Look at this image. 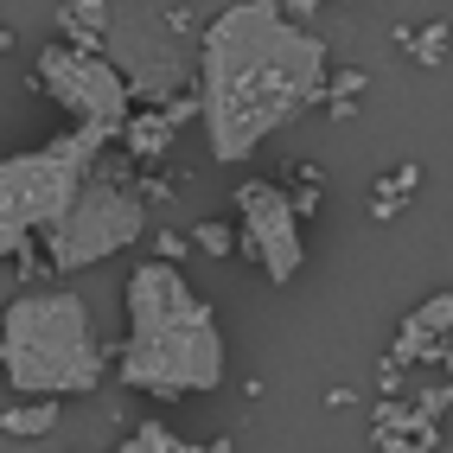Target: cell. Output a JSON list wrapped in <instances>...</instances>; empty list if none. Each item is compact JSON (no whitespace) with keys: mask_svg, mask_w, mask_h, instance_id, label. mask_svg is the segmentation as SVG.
Returning <instances> with one entry per match:
<instances>
[{"mask_svg":"<svg viewBox=\"0 0 453 453\" xmlns=\"http://www.w3.org/2000/svg\"><path fill=\"white\" fill-rule=\"evenodd\" d=\"M332 58L281 0H236L198 33V128L218 166H243L300 109L326 103Z\"/></svg>","mask_w":453,"mask_h":453,"instance_id":"obj_1","label":"cell"},{"mask_svg":"<svg viewBox=\"0 0 453 453\" xmlns=\"http://www.w3.org/2000/svg\"><path fill=\"white\" fill-rule=\"evenodd\" d=\"M122 313H128V339H122V383L141 396H204L224 383V332L218 313L198 288H186L179 262L147 256L134 275L122 281Z\"/></svg>","mask_w":453,"mask_h":453,"instance_id":"obj_2","label":"cell"},{"mask_svg":"<svg viewBox=\"0 0 453 453\" xmlns=\"http://www.w3.org/2000/svg\"><path fill=\"white\" fill-rule=\"evenodd\" d=\"M109 371V351L96 345L83 294L71 288H26L0 313V377L19 396H89Z\"/></svg>","mask_w":453,"mask_h":453,"instance_id":"obj_3","label":"cell"},{"mask_svg":"<svg viewBox=\"0 0 453 453\" xmlns=\"http://www.w3.org/2000/svg\"><path fill=\"white\" fill-rule=\"evenodd\" d=\"M96 128H71L33 154H7L0 160V262L19 256L45 224H58V211L77 198V186L96 173V154H103Z\"/></svg>","mask_w":453,"mask_h":453,"instance_id":"obj_4","label":"cell"},{"mask_svg":"<svg viewBox=\"0 0 453 453\" xmlns=\"http://www.w3.org/2000/svg\"><path fill=\"white\" fill-rule=\"evenodd\" d=\"M141 236H147V204L128 186L89 173L77 198L58 211V224H45V262L51 275H77V268H96L109 256L134 250Z\"/></svg>","mask_w":453,"mask_h":453,"instance_id":"obj_5","label":"cell"},{"mask_svg":"<svg viewBox=\"0 0 453 453\" xmlns=\"http://www.w3.org/2000/svg\"><path fill=\"white\" fill-rule=\"evenodd\" d=\"M33 77H39V89L71 115L77 128H96L109 141L122 134L128 115H134V89H128L122 65L103 58L96 45H39Z\"/></svg>","mask_w":453,"mask_h":453,"instance_id":"obj_6","label":"cell"},{"mask_svg":"<svg viewBox=\"0 0 453 453\" xmlns=\"http://www.w3.org/2000/svg\"><path fill=\"white\" fill-rule=\"evenodd\" d=\"M236 250H243L275 288H288L300 268H307V236H300V204L268 186V179H250L236 186Z\"/></svg>","mask_w":453,"mask_h":453,"instance_id":"obj_7","label":"cell"},{"mask_svg":"<svg viewBox=\"0 0 453 453\" xmlns=\"http://www.w3.org/2000/svg\"><path fill=\"white\" fill-rule=\"evenodd\" d=\"M453 339V288L428 294L415 313H403V332L389 345V365H441V351Z\"/></svg>","mask_w":453,"mask_h":453,"instance_id":"obj_8","label":"cell"},{"mask_svg":"<svg viewBox=\"0 0 453 453\" xmlns=\"http://www.w3.org/2000/svg\"><path fill=\"white\" fill-rule=\"evenodd\" d=\"M186 115H198V103H179V109H166V115H128V128H122L128 154H134V160L166 154V141H173V128L186 122Z\"/></svg>","mask_w":453,"mask_h":453,"instance_id":"obj_9","label":"cell"},{"mask_svg":"<svg viewBox=\"0 0 453 453\" xmlns=\"http://www.w3.org/2000/svg\"><path fill=\"white\" fill-rule=\"evenodd\" d=\"M51 428H58V396H19L0 409V434L7 441H39Z\"/></svg>","mask_w":453,"mask_h":453,"instance_id":"obj_10","label":"cell"},{"mask_svg":"<svg viewBox=\"0 0 453 453\" xmlns=\"http://www.w3.org/2000/svg\"><path fill=\"white\" fill-rule=\"evenodd\" d=\"M415 186H421V166H415V160H403V166L377 186V218H396V198H409Z\"/></svg>","mask_w":453,"mask_h":453,"instance_id":"obj_11","label":"cell"},{"mask_svg":"<svg viewBox=\"0 0 453 453\" xmlns=\"http://www.w3.org/2000/svg\"><path fill=\"white\" fill-rule=\"evenodd\" d=\"M403 45L421 58V65H447V26H421V33H403Z\"/></svg>","mask_w":453,"mask_h":453,"instance_id":"obj_12","label":"cell"},{"mask_svg":"<svg viewBox=\"0 0 453 453\" xmlns=\"http://www.w3.org/2000/svg\"><path fill=\"white\" fill-rule=\"evenodd\" d=\"M128 453H179L186 441H179L173 428H160V421H147V428H134V441H122Z\"/></svg>","mask_w":453,"mask_h":453,"instance_id":"obj_13","label":"cell"},{"mask_svg":"<svg viewBox=\"0 0 453 453\" xmlns=\"http://www.w3.org/2000/svg\"><path fill=\"white\" fill-rule=\"evenodd\" d=\"M192 243H198L204 256H230V250H236V230H230V224H198Z\"/></svg>","mask_w":453,"mask_h":453,"instance_id":"obj_14","label":"cell"},{"mask_svg":"<svg viewBox=\"0 0 453 453\" xmlns=\"http://www.w3.org/2000/svg\"><path fill=\"white\" fill-rule=\"evenodd\" d=\"M441 365H447V377H453V345H447V351H441Z\"/></svg>","mask_w":453,"mask_h":453,"instance_id":"obj_15","label":"cell"}]
</instances>
